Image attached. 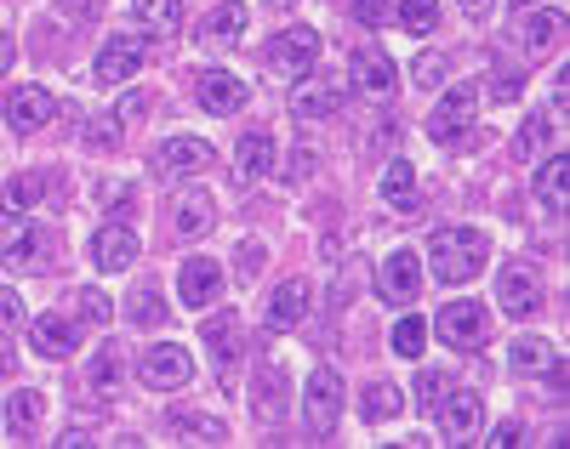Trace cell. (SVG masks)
I'll return each instance as SVG.
<instances>
[{
	"instance_id": "6da1fadb",
	"label": "cell",
	"mask_w": 570,
	"mask_h": 449,
	"mask_svg": "<svg viewBox=\"0 0 570 449\" xmlns=\"http://www.w3.org/2000/svg\"><path fill=\"white\" fill-rule=\"evenodd\" d=\"M428 262H434V279H445V285L480 279V268L491 262V233H480V228H440V233H428Z\"/></svg>"
},
{
	"instance_id": "7a4b0ae2",
	"label": "cell",
	"mask_w": 570,
	"mask_h": 449,
	"mask_svg": "<svg viewBox=\"0 0 570 449\" xmlns=\"http://www.w3.org/2000/svg\"><path fill=\"white\" fill-rule=\"evenodd\" d=\"M343 405H348V387H343V376H337V370H314V376H308V387H303V416H308V427H314L320 438L337 432Z\"/></svg>"
},
{
	"instance_id": "3957f363",
	"label": "cell",
	"mask_w": 570,
	"mask_h": 449,
	"mask_svg": "<svg viewBox=\"0 0 570 449\" xmlns=\"http://www.w3.org/2000/svg\"><path fill=\"white\" fill-rule=\"evenodd\" d=\"M473 120H480V86H451L440 103H434V114H428V137L434 142H456V137H468L473 131Z\"/></svg>"
},
{
	"instance_id": "277c9868",
	"label": "cell",
	"mask_w": 570,
	"mask_h": 449,
	"mask_svg": "<svg viewBox=\"0 0 570 449\" xmlns=\"http://www.w3.org/2000/svg\"><path fill=\"white\" fill-rule=\"evenodd\" d=\"M428 325L445 336V347H462V353L491 341V308H480V302H445L440 319H428Z\"/></svg>"
},
{
	"instance_id": "5b68a950",
	"label": "cell",
	"mask_w": 570,
	"mask_h": 449,
	"mask_svg": "<svg viewBox=\"0 0 570 449\" xmlns=\"http://www.w3.org/2000/svg\"><path fill=\"white\" fill-rule=\"evenodd\" d=\"M263 58H268V69H274V74L303 80V74L320 63V34H314V29H279V34L263 46Z\"/></svg>"
},
{
	"instance_id": "8992f818",
	"label": "cell",
	"mask_w": 570,
	"mask_h": 449,
	"mask_svg": "<svg viewBox=\"0 0 570 449\" xmlns=\"http://www.w3.org/2000/svg\"><path fill=\"white\" fill-rule=\"evenodd\" d=\"M188 376H195V359H188V347H177V341H160V347L142 353V381H149L155 392L188 387Z\"/></svg>"
},
{
	"instance_id": "52a82bcc",
	"label": "cell",
	"mask_w": 570,
	"mask_h": 449,
	"mask_svg": "<svg viewBox=\"0 0 570 449\" xmlns=\"http://www.w3.org/2000/svg\"><path fill=\"white\" fill-rule=\"evenodd\" d=\"M416 290H422V262H416V251H394L383 268H376V296H383L389 308H405Z\"/></svg>"
},
{
	"instance_id": "ba28073f",
	"label": "cell",
	"mask_w": 570,
	"mask_h": 449,
	"mask_svg": "<svg viewBox=\"0 0 570 449\" xmlns=\"http://www.w3.org/2000/svg\"><path fill=\"white\" fill-rule=\"evenodd\" d=\"M212 222H217V199L206 188H183L171 199V233L177 239H200V233H212Z\"/></svg>"
},
{
	"instance_id": "9c48e42d",
	"label": "cell",
	"mask_w": 570,
	"mask_h": 449,
	"mask_svg": "<svg viewBox=\"0 0 570 449\" xmlns=\"http://www.w3.org/2000/svg\"><path fill=\"white\" fill-rule=\"evenodd\" d=\"M142 58H149V46H142L137 34H115L98 52V86H126L142 69Z\"/></svg>"
},
{
	"instance_id": "30bf717a",
	"label": "cell",
	"mask_w": 570,
	"mask_h": 449,
	"mask_svg": "<svg viewBox=\"0 0 570 449\" xmlns=\"http://www.w3.org/2000/svg\"><path fill=\"white\" fill-rule=\"evenodd\" d=\"M200 109L206 114H217V120H228V114H240L246 103H252V91H246V80H234V74H223V69H212V74H200Z\"/></svg>"
},
{
	"instance_id": "8fae6325",
	"label": "cell",
	"mask_w": 570,
	"mask_h": 449,
	"mask_svg": "<svg viewBox=\"0 0 570 449\" xmlns=\"http://www.w3.org/2000/svg\"><path fill=\"white\" fill-rule=\"evenodd\" d=\"M480 421H485V398L480 392H451L445 405H440V432L451 438V443H468L473 432H480Z\"/></svg>"
},
{
	"instance_id": "7c38bea8",
	"label": "cell",
	"mask_w": 570,
	"mask_h": 449,
	"mask_svg": "<svg viewBox=\"0 0 570 449\" xmlns=\"http://www.w3.org/2000/svg\"><path fill=\"white\" fill-rule=\"evenodd\" d=\"M497 302H502V313H513V319H531V313L542 308V285H537V273H531V268H502V279H497Z\"/></svg>"
},
{
	"instance_id": "4fadbf2b",
	"label": "cell",
	"mask_w": 570,
	"mask_h": 449,
	"mask_svg": "<svg viewBox=\"0 0 570 449\" xmlns=\"http://www.w3.org/2000/svg\"><path fill=\"white\" fill-rule=\"evenodd\" d=\"M217 290H223V268L212 257H188L183 273H177V296L188 308H212L217 302Z\"/></svg>"
},
{
	"instance_id": "5bb4252c",
	"label": "cell",
	"mask_w": 570,
	"mask_h": 449,
	"mask_svg": "<svg viewBox=\"0 0 570 449\" xmlns=\"http://www.w3.org/2000/svg\"><path fill=\"white\" fill-rule=\"evenodd\" d=\"M46 120H52V91H46V86H18V91L7 97V126H12L18 137L40 131Z\"/></svg>"
},
{
	"instance_id": "9a60e30c",
	"label": "cell",
	"mask_w": 570,
	"mask_h": 449,
	"mask_svg": "<svg viewBox=\"0 0 570 449\" xmlns=\"http://www.w3.org/2000/svg\"><path fill=\"white\" fill-rule=\"evenodd\" d=\"M240 34H246V7H234V0H228V7H217V12L200 18L195 46H200V52H228V46L240 40Z\"/></svg>"
},
{
	"instance_id": "2e32d148",
	"label": "cell",
	"mask_w": 570,
	"mask_h": 449,
	"mask_svg": "<svg viewBox=\"0 0 570 449\" xmlns=\"http://www.w3.org/2000/svg\"><path fill=\"white\" fill-rule=\"evenodd\" d=\"M91 257H98L104 273H126L137 262V233L126 222H104L98 228V245H91Z\"/></svg>"
},
{
	"instance_id": "e0dca14e",
	"label": "cell",
	"mask_w": 570,
	"mask_h": 449,
	"mask_svg": "<svg viewBox=\"0 0 570 449\" xmlns=\"http://www.w3.org/2000/svg\"><path fill=\"white\" fill-rule=\"evenodd\" d=\"M274 160H279V142H274L268 131H246V137H240V148H234V171H240L246 182L274 177Z\"/></svg>"
},
{
	"instance_id": "ac0fdd59",
	"label": "cell",
	"mask_w": 570,
	"mask_h": 449,
	"mask_svg": "<svg viewBox=\"0 0 570 449\" xmlns=\"http://www.w3.org/2000/svg\"><path fill=\"white\" fill-rule=\"evenodd\" d=\"M303 313H308V279H285V285L268 296L263 325H268V330H292V325H303Z\"/></svg>"
},
{
	"instance_id": "d6986e66",
	"label": "cell",
	"mask_w": 570,
	"mask_h": 449,
	"mask_svg": "<svg viewBox=\"0 0 570 449\" xmlns=\"http://www.w3.org/2000/svg\"><path fill=\"white\" fill-rule=\"evenodd\" d=\"M348 74H354V91H365V97H389L400 86V69L383 52H354L348 58Z\"/></svg>"
},
{
	"instance_id": "ffe728a7",
	"label": "cell",
	"mask_w": 570,
	"mask_h": 449,
	"mask_svg": "<svg viewBox=\"0 0 570 449\" xmlns=\"http://www.w3.org/2000/svg\"><path fill=\"white\" fill-rule=\"evenodd\" d=\"M35 353L40 359H69L75 353V347H80V330L63 319V313H46V319H35Z\"/></svg>"
},
{
	"instance_id": "44dd1931",
	"label": "cell",
	"mask_w": 570,
	"mask_h": 449,
	"mask_svg": "<svg viewBox=\"0 0 570 449\" xmlns=\"http://www.w3.org/2000/svg\"><path fill=\"white\" fill-rule=\"evenodd\" d=\"M337 109H343V91L331 86V80H303L297 97H292V114L297 120H331Z\"/></svg>"
},
{
	"instance_id": "7402d4cb",
	"label": "cell",
	"mask_w": 570,
	"mask_h": 449,
	"mask_svg": "<svg viewBox=\"0 0 570 449\" xmlns=\"http://www.w3.org/2000/svg\"><path fill=\"white\" fill-rule=\"evenodd\" d=\"M212 160H217V148L200 142V137H171V142L160 148V166H166V171H206Z\"/></svg>"
},
{
	"instance_id": "603a6c76",
	"label": "cell",
	"mask_w": 570,
	"mask_h": 449,
	"mask_svg": "<svg viewBox=\"0 0 570 449\" xmlns=\"http://www.w3.org/2000/svg\"><path fill=\"white\" fill-rule=\"evenodd\" d=\"M200 336H206V347H212V359L228 370L234 359H240V319L234 313H217L212 325H200Z\"/></svg>"
},
{
	"instance_id": "cb8c5ba5",
	"label": "cell",
	"mask_w": 570,
	"mask_h": 449,
	"mask_svg": "<svg viewBox=\"0 0 570 449\" xmlns=\"http://www.w3.org/2000/svg\"><path fill=\"white\" fill-rule=\"evenodd\" d=\"M40 257H46V251H40V233H35V228H12L7 239H0V262H7L12 273H29Z\"/></svg>"
},
{
	"instance_id": "d4e9b609",
	"label": "cell",
	"mask_w": 570,
	"mask_h": 449,
	"mask_svg": "<svg viewBox=\"0 0 570 449\" xmlns=\"http://www.w3.org/2000/svg\"><path fill=\"white\" fill-rule=\"evenodd\" d=\"M120 365H126V347H120V341H104V347H98V359H91V387H98L104 398L120 392V381H126Z\"/></svg>"
},
{
	"instance_id": "484cf974",
	"label": "cell",
	"mask_w": 570,
	"mask_h": 449,
	"mask_svg": "<svg viewBox=\"0 0 570 449\" xmlns=\"http://www.w3.org/2000/svg\"><path fill=\"white\" fill-rule=\"evenodd\" d=\"M383 199L394 211H416L422 206V193H416V171L405 166V160H394L389 171H383Z\"/></svg>"
},
{
	"instance_id": "4316f807",
	"label": "cell",
	"mask_w": 570,
	"mask_h": 449,
	"mask_svg": "<svg viewBox=\"0 0 570 449\" xmlns=\"http://www.w3.org/2000/svg\"><path fill=\"white\" fill-rule=\"evenodd\" d=\"M564 182H570V160L564 154H553L542 171H537V199L553 211V217H564Z\"/></svg>"
},
{
	"instance_id": "83f0119b",
	"label": "cell",
	"mask_w": 570,
	"mask_h": 449,
	"mask_svg": "<svg viewBox=\"0 0 570 449\" xmlns=\"http://www.w3.org/2000/svg\"><path fill=\"white\" fill-rule=\"evenodd\" d=\"M508 359H513V370H525V376H548V370L559 365V359H553V347H548L542 336H519Z\"/></svg>"
},
{
	"instance_id": "f1b7e54d",
	"label": "cell",
	"mask_w": 570,
	"mask_h": 449,
	"mask_svg": "<svg viewBox=\"0 0 570 449\" xmlns=\"http://www.w3.org/2000/svg\"><path fill=\"white\" fill-rule=\"evenodd\" d=\"M40 392H12L7 398V427H12V438H35L40 432Z\"/></svg>"
},
{
	"instance_id": "f546056e",
	"label": "cell",
	"mask_w": 570,
	"mask_h": 449,
	"mask_svg": "<svg viewBox=\"0 0 570 449\" xmlns=\"http://www.w3.org/2000/svg\"><path fill=\"white\" fill-rule=\"evenodd\" d=\"M405 416V392L394 381H371L365 387V421H394Z\"/></svg>"
},
{
	"instance_id": "4dcf8cb0",
	"label": "cell",
	"mask_w": 570,
	"mask_h": 449,
	"mask_svg": "<svg viewBox=\"0 0 570 449\" xmlns=\"http://www.w3.org/2000/svg\"><path fill=\"white\" fill-rule=\"evenodd\" d=\"M131 12L142 29H155V34H171L177 18H183V0H131Z\"/></svg>"
},
{
	"instance_id": "1f68e13d",
	"label": "cell",
	"mask_w": 570,
	"mask_h": 449,
	"mask_svg": "<svg viewBox=\"0 0 570 449\" xmlns=\"http://www.w3.org/2000/svg\"><path fill=\"white\" fill-rule=\"evenodd\" d=\"M513 34H519V46H525L531 58H542L548 46H553V12H525L513 23Z\"/></svg>"
},
{
	"instance_id": "d6a6232c",
	"label": "cell",
	"mask_w": 570,
	"mask_h": 449,
	"mask_svg": "<svg viewBox=\"0 0 570 449\" xmlns=\"http://www.w3.org/2000/svg\"><path fill=\"white\" fill-rule=\"evenodd\" d=\"M40 206V177H12L7 188H0V211L7 217H23Z\"/></svg>"
},
{
	"instance_id": "836d02e7",
	"label": "cell",
	"mask_w": 570,
	"mask_h": 449,
	"mask_svg": "<svg viewBox=\"0 0 570 449\" xmlns=\"http://www.w3.org/2000/svg\"><path fill=\"white\" fill-rule=\"evenodd\" d=\"M394 23H405L411 34H434L440 29V0H400V18Z\"/></svg>"
},
{
	"instance_id": "e575fe53",
	"label": "cell",
	"mask_w": 570,
	"mask_h": 449,
	"mask_svg": "<svg viewBox=\"0 0 570 449\" xmlns=\"http://www.w3.org/2000/svg\"><path fill=\"white\" fill-rule=\"evenodd\" d=\"M422 347H428V319L405 313V319L394 325V353H400V359H422Z\"/></svg>"
},
{
	"instance_id": "d590c367",
	"label": "cell",
	"mask_w": 570,
	"mask_h": 449,
	"mask_svg": "<svg viewBox=\"0 0 570 449\" xmlns=\"http://www.w3.org/2000/svg\"><path fill=\"white\" fill-rule=\"evenodd\" d=\"M126 319H131V325H142V330H155V325H166V302H160V296H155L149 285H142V290L131 296V302H126Z\"/></svg>"
},
{
	"instance_id": "8d00e7d4",
	"label": "cell",
	"mask_w": 570,
	"mask_h": 449,
	"mask_svg": "<svg viewBox=\"0 0 570 449\" xmlns=\"http://www.w3.org/2000/svg\"><path fill=\"white\" fill-rule=\"evenodd\" d=\"M177 438H200V443H223L228 432H223V421H212V416H200V410H188V416H177Z\"/></svg>"
},
{
	"instance_id": "74e56055",
	"label": "cell",
	"mask_w": 570,
	"mask_h": 449,
	"mask_svg": "<svg viewBox=\"0 0 570 449\" xmlns=\"http://www.w3.org/2000/svg\"><path fill=\"white\" fill-rule=\"evenodd\" d=\"M279 398H285V376L263 370V381H257V416L263 421H279Z\"/></svg>"
},
{
	"instance_id": "f35d334b",
	"label": "cell",
	"mask_w": 570,
	"mask_h": 449,
	"mask_svg": "<svg viewBox=\"0 0 570 449\" xmlns=\"http://www.w3.org/2000/svg\"><path fill=\"white\" fill-rule=\"evenodd\" d=\"M354 18H360L365 29H389V23L400 18V7H394V0H354Z\"/></svg>"
},
{
	"instance_id": "ab89813d",
	"label": "cell",
	"mask_w": 570,
	"mask_h": 449,
	"mask_svg": "<svg viewBox=\"0 0 570 449\" xmlns=\"http://www.w3.org/2000/svg\"><path fill=\"white\" fill-rule=\"evenodd\" d=\"M542 142H548V120L537 114V120H525V131H519V142H513V154H519V160H531V154H537Z\"/></svg>"
},
{
	"instance_id": "60d3db41",
	"label": "cell",
	"mask_w": 570,
	"mask_h": 449,
	"mask_svg": "<svg viewBox=\"0 0 570 449\" xmlns=\"http://www.w3.org/2000/svg\"><path fill=\"white\" fill-rule=\"evenodd\" d=\"M86 142H91V148H115V142H120V120H115V114L91 120V126H86Z\"/></svg>"
},
{
	"instance_id": "b9f144b4",
	"label": "cell",
	"mask_w": 570,
	"mask_h": 449,
	"mask_svg": "<svg viewBox=\"0 0 570 449\" xmlns=\"http://www.w3.org/2000/svg\"><path fill=\"white\" fill-rule=\"evenodd\" d=\"M75 308H80L91 325H104V319H109V296H104V290H80V296H75Z\"/></svg>"
},
{
	"instance_id": "7bdbcfd3",
	"label": "cell",
	"mask_w": 570,
	"mask_h": 449,
	"mask_svg": "<svg viewBox=\"0 0 570 449\" xmlns=\"http://www.w3.org/2000/svg\"><path fill=\"white\" fill-rule=\"evenodd\" d=\"M18 325H23V302L12 290H0V330H18Z\"/></svg>"
},
{
	"instance_id": "ee69618b",
	"label": "cell",
	"mask_w": 570,
	"mask_h": 449,
	"mask_svg": "<svg viewBox=\"0 0 570 449\" xmlns=\"http://www.w3.org/2000/svg\"><path fill=\"white\" fill-rule=\"evenodd\" d=\"M360 279H365V262L354 257V262L343 268V285H337V302H348V290H360Z\"/></svg>"
},
{
	"instance_id": "f6af8a7d",
	"label": "cell",
	"mask_w": 570,
	"mask_h": 449,
	"mask_svg": "<svg viewBox=\"0 0 570 449\" xmlns=\"http://www.w3.org/2000/svg\"><path fill=\"white\" fill-rule=\"evenodd\" d=\"M440 387H445V381H440V370H422V398H428V405L440 398Z\"/></svg>"
},
{
	"instance_id": "bcb514c9",
	"label": "cell",
	"mask_w": 570,
	"mask_h": 449,
	"mask_svg": "<svg viewBox=\"0 0 570 449\" xmlns=\"http://www.w3.org/2000/svg\"><path fill=\"white\" fill-rule=\"evenodd\" d=\"M519 438H525V432H519L513 421H508V427H491V443H519Z\"/></svg>"
},
{
	"instance_id": "7dc6e473",
	"label": "cell",
	"mask_w": 570,
	"mask_h": 449,
	"mask_svg": "<svg viewBox=\"0 0 570 449\" xmlns=\"http://www.w3.org/2000/svg\"><path fill=\"white\" fill-rule=\"evenodd\" d=\"M12 58H18V52H12V34H7V29H0V74H7V69H12Z\"/></svg>"
},
{
	"instance_id": "c3c4849f",
	"label": "cell",
	"mask_w": 570,
	"mask_h": 449,
	"mask_svg": "<svg viewBox=\"0 0 570 449\" xmlns=\"http://www.w3.org/2000/svg\"><path fill=\"white\" fill-rule=\"evenodd\" d=\"M416 80H440V58H422L416 63Z\"/></svg>"
},
{
	"instance_id": "681fc988",
	"label": "cell",
	"mask_w": 570,
	"mask_h": 449,
	"mask_svg": "<svg viewBox=\"0 0 570 449\" xmlns=\"http://www.w3.org/2000/svg\"><path fill=\"white\" fill-rule=\"evenodd\" d=\"M0 376H12V341L0 336Z\"/></svg>"
},
{
	"instance_id": "f907efd6",
	"label": "cell",
	"mask_w": 570,
	"mask_h": 449,
	"mask_svg": "<svg viewBox=\"0 0 570 449\" xmlns=\"http://www.w3.org/2000/svg\"><path fill=\"white\" fill-rule=\"evenodd\" d=\"M462 7H473V12H480V7H485V0H462Z\"/></svg>"
},
{
	"instance_id": "816d5d0a",
	"label": "cell",
	"mask_w": 570,
	"mask_h": 449,
	"mask_svg": "<svg viewBox=\"0 0 570 449\" xmlns=\"http://www.w3.org/2000/svg\"><path fill=\"white\" fill-rule=\"evenodd\" d=\"M268 7H297V0H268Z\"/></svg>"
},
{
	"instance_id": "f5cc1de1",
	"label": "cell",
	"mask_w": 570,
	"mask_h": 449,
	"mask_svg": "<svg viewBox=\"0 0 570 449\" xmlns=\"http://www.w3.org/2000/svg\"><path fill=\"white\" fill-rule=\"evenodd\" d=\"M525 7H531V0H525Z\"/></svg>"
}]
</instances>
